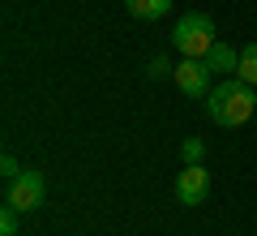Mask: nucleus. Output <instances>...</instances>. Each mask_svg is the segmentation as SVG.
Returning <instances> with one entry per match:
<instances>
[{"instance_id": "f257e3e1", "label": "nucleus", "mask_w": 257, "mask_h": 236, "mask_svg": "<svg viewBox=\"0 0 257 236\" xmlns=\"http://www.w3.org/2000/svg\"><path fill=\"white\" fill-rule=\"evenodd\" d=\"M206 112H210L214 125L240 129L257 112V86H248L244 77H227L223 86H214V91L206 95Z\"/></svg>"}, {"instance_id": "9b49d317", "label": "nucleus", "mask_w": 257, "mask_h": 236, "mask_svg": "<svg viewBox=\"0 0 257 236\" xmlns=\"http://www.w3.org/2000/svg\"><path fill=\"white\" fill-rule=\"evenodd\" d=\"M0 176H5V181H18V176H22V164L13 159V154H5V159H0Z\"/></svg>"}, {"instance_id": "f8f14e48", "label": "nucleus", "mask_w": 257, "mask_h": 236, "mask_svg": "<svg viewBox=\"0 0 257 236\" xmlns=\"http://www.w3.org/2000/svg\"><path fill=\"white\" fill-rule=\"evenodd\" d=\"M146 73H150V77H167V73H172V64H167V56H155V60L146 64Z\"/></svg>"}, {"instance_id": "39448f33", "label": "nucleus", "mask_w": 257, "mask_h": 236, "mask_svg": "<svg viewBox=\"0 0 257 236\" xmlns=\"http://www.w3.org/2000/svg\"><path fill=\"white\" fill-rule=\"evenodd\" d=\"M206 193H210V172L202 164H184V172L176 176V198H180V206H202Z\"/></svg>"}, {"instance_id": "423d86ee", "label": "nucleus", "mask_w": 257, "mask_h": 236, "mask_svg": "<svg viewBox=\"0 0 257 236\" xmlns=\"http://www.w3.org/2000/svg\"><path fill=\"white\" fill-rule=\"evenodd\" d=\"M202 60H206V69H210V73H227V77H231V73L240 69V47H231V43H223V39H214V47L202 56Z\"/></svg>"}, {"instance_id": "1a4fd4ad", "label": "nucleus", "mask_w": 257, "mask_h": 236, "mask_svg": "<svg viewBox=\"0 0 257 236\" xmlns=\"http://www.w3.org/2000/svg\"><path fill=\"white\" fill-rule=\"evenodd\" d=\"M180 154H184V164H202V154H206V142H202V137H184Z\"/></svg>"}, {"instance_id": "7ed1b4c3", "label": "nucleus", "mask_w": 257, "mask_h": 236, "mask_svg": "<svg viewBox=\"0 0 257 236\" xmlns=\"http://www.w3.org/2000/svg\"><path fill=\"white\" fill-rule=\"evenodd\" d=\"M172 77H176V86H180L184 99H206V95L214 91V86H210V69H206V60H193V56H184V60L176 64Z\"/></svg>"}, {"instance_id": "9d476101", "label": "nucleus", "mask_w": 257, "mask_h": 236, "mask_svg": "<svg viewBox=\"0 0 257 236\" xmlns=\"http://www.w3.org/2000/svg\"><path fill=\"white\" fill-rule=\"evenodd\" d=\"M18 215H22V210L5 202V210H0V236H13V232H18Z\"/></svg>"}, {"instance_id": "f03ea898", "label": "nucleus", "mask_w": 257, "mask_h": 236, "mask_svg": "<svg viewBox=\"0 0 257 236\" xmlns=\"http://www.w3.org/2000/svg\"><path fill=\"white\" fill-rule=\"evenodd\" d=\"M172 47L184 56H193V60H202L206 52L214 47V18L210 13H184L180 22L172 26Z\"/></svg>"}, {"instance_id": "6e6552de", "label": "nucleus", "mask_w": 257, "mask_h": 236, "mask_svg": "<svg viewBox=\"0 0 257 236\" xmlns=\"http://www.w3.org/2000/svg\"><path fill=\"white\" fill-rule=\"evenodd\" d=\"M236 77H244L248 86H257V39L240 47V69H236Z\"/></svg>"}, {"instance_id": "0eeeda50", "label": "nucleus", "mask_w": 257, "mask_h": 236, "mask_svg": "<svg viewBox=\"0 0 257 236\" xmlns=\"http://www.w3.org/2000/svg\"><path fill=\"white\" fill-rule=\"evenodd\" d=\"M124 9H128V18H138V22H155L172 9V0H124Z\"/></svg>"}, {"instance_id": "20e7f679", "label": "nucleus", "mask_w": 257, "mask_h": 236, "mask_svg": "<svg viewBox=\"0 0 257 236\" xmlns=\"http://www.w3.org/2000/svg\"><path fill=\"white\" fill-rule=\"evenodd\" d=\"M5 202H9V206H18L22 215L39 210V206H43V176H39V172H22L18 181H9Z\"/></svg>"}]
</instances>
